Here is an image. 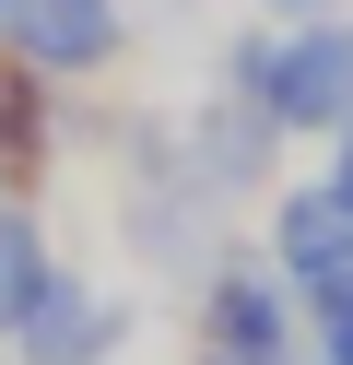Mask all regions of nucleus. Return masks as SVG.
I'll use <instances>...</instances> for the list:
<instances>
[{
    "label": "nucleus",
    "instance_id": "nucleus-3",
    "mask_svg": "<svg viewBox=\"0 0 353 365\" xmlns=\"http://www.w3.org/2000/svg\"><path fill=\"white\" fill-rule=\"evenodd\" d=\"M0 24H12V0H0Z\"/></svg>",
    "mask_w": 353,
    "mask_h": 365
},
{
    "label": "nucleus",
    "instance_id": "nucleus-2",
    "mask_svg": "<svg viewBox=\"0 0 353 365\" xmlns=\"http://www.w3.org/2000/svg\"><path fill=\"white\" fill-rule=\"evenodd\" d=\"M36 283H47V259H36V224H24V212H0V341L24 330Z\"/></svg>",
    "mask_w": 353,
    "mask_h": 365
},
{
    "label": "nucleus",
    "instance_id": "nucleus-1",
    "mask_svg": "<svg viewBox=\"0 0 353 365\" xmlns=\"http://www.w3.org/2000/svg\"><path fill=\"white\" fill-rule=\"evenodd\" d=\"M0 36H12L36 71H94L118 24H106V0H12V24H0Z\"/></svg>",
    "mask_w": 353,
    "mask_h": 365
}]
</instances>
